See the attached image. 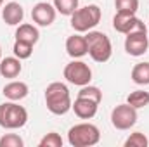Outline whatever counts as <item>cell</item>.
Segmentation results:
<instances>
[{
    "instance_id": "1",
    "label": "cell",
    "mask_w": 149,
    "mask_h": 147,
    "mask_svg": "<svg viewBox=\"0 0 149 147\" xmlns=\"http://www.w3.org/2000/svg\"><path fill=\"white\" fill-rule=\"evenodd\" d=\"M45 106L52 114H57V116L66 114L73 106L68 87L64 83H61V81L50 83L45 88Z\"/></svg>"
},
{
    "instance_id": "2",
    "label": "cell",
    "mask_w": 149,
    "mask_h": 147,
    "mask_svg": "<svg viewBox=\"0 0 149 147\" xmlns=\"http://www.w3.org/2000/svg\"><path fill=\"white\" fill-rule=\"evenodd\" d=\"M101 16H102L101 7L95 3L85 5L81 9L78 7L71 14V28L78 33H87L101 23Z\"/></svg>"
},
{
    "instance_id": "3",
    "label": "cell",
    "mask_w": 149,
    "mask_h": 147,
    "mask_svg": "<svg viewBox=\"0 0 149 147\" xmlns=\"http://www.w3.org/2000/svg\"><path fill=\"white\" fill-rule=\"evenodd\" d=\"M85 38H87V45H88V55L92 57V61L106 62V61L111 59L113 47H111V40L106 33L90 30L85 35Z\"/></svg>"
},
{
    "instance_id": "4",
    "label": "cell",
    "mask_w": 149,
    "mask_h": 147,
    "mask_svg": "<svg viewBox=\"0 0 149 147\" xmlns=\"http://www.w3.org/2000/svg\"><path fill=\"white\" fill-rule=\"evenodd\" d=\"M99 140H101V132L92 123H78L68 132V142L73 147H92Z\"/></svg>"
},
{
    "instance_id": "5",
    "label": "cell",
    "mask_w": 149,
    "mask_h": 147,
    "mask_svg": "<svg viewBox=\"0 0 149 147\" xmlns=\"http://www.w3.org/2000/svg\"><path fill=\"white\" fill-rule=\"evenodd\" d=\"M28 121V111L14 101L0 104V126L5 130L23 128Z\"/></svg>"
},
{
    "instance_id": "6",
    "label": "cell",
    "mask_w": 149,
    "mask_h": 147,
    "mask_svg": "<svg viewBox=\"0 0 149 147\" xmlns=\"http://www.w3.org/2000/svg\"><path fill=\"white\" fill-rule=\"evenodd\" d=\"M64 78L71 85L83 87V85H88L90 83V80H92V69L83 61H71L64 68Z\"/></svg>"
},
{
    "instance_id": "7",
    "label": "cell",
    "mask_w": 149,
    "mask_h": 147,
    "mask_svg": "<svg viewBox=\"0 0 149 147\" xmlns=\"http://www.w3.org/2000/svg\"><path fill=\"white\" fill-rule=\"evenodd\" d=\"M111 123L116 130H130L137 123V109L128 102L116 106L111 112Z\"/></svg>"
},
{
    "instance_id": "8",
    "label": "cell",
    "mask_w": 149,
    "mask_h": 147,
    "mask_svg": "<svg viewBox=\"0 0 149 147\" xmlns=\"http://www.w3.org/2000/svg\"><path fill=\"white\" fill-rule=\"evenodd\" d=\"M113 28L118 33H132V31H148L146 24L135 17V14H128V12H116L113 17Z\"/></svg>"
},
{
    "instance_id": "9",
    "label": "cell",
    "mask_w": 149,
    "mask_h": 147,
    "mask_svg": "<svg viewBox=\"0 0 149 147\" xmlns=\"http://www.w3.org/2000/svg\"><path fill=\"white\" fill-rule=\"evenodd\" d=\"M149 49V38H148V31H132L127 33L125 38V50L128 55L134 57H141L148 52Z\"/></svg>"
},
{
    "instance_id": "10",
    "label": "cell",
    "mask_w": 149,
    "mask_h": 147,
    "mask_svg": "<svg viewBox=\"0 0 149 147\" xmlns=\"http://www.w3.org/2000/svg\"><path fill=\"white\" fill-rule=\"evenodd\" d=\"M56 14H57L56 7L50 5L49 2H38L31 9V19L38 26H50L56 21Z\"/></svg>"
},
{
    "instance_id": "11",
    "label": "cell",
    "mask_w": 149,
    "mask_h": 147,
    "mask_svg": "<svg viewBox=\"0 0 149 147\" xmlns=\"http://www.w3.org/2000/svg\"><path fill=\"white\" fill-rule=\"evenodd\" d=\"M23 17H24V10H23V5L17 3V2H9L2 7V19L5 24L9 26H19L23 23Z\"/></svg>"
},
{
    "instance_id": "12",
    "label": "cell",
    "mask_w": 149,
    "mask_h": 147,
    "mask_svg": "<svg viewBox=\"0 0 149 147\" xmlns=\"http://www.w3.org/2000/svg\"><path fill=\"white\" fill-rule=\"evenodd\" d=\"M66 52L70 57L80 59L83 55L88 54V45H87V38L83 35H71L66 40Z\"/></svg>"
},
{
    "instance_id": "13",
    "label": "cell",
    "mask_w": 149,
    "mask_h": 147,
    "mask_svg": "<svg viewBox=\"0 0 149 147\" xmlns=\"http://www.w3.org/2000/svg\"><path fill=\"white\" fill-rule=\"evenodd\" d=\"M97 107L99 104L90 101V99H85V97H76L71 106V109L74 111V114L81 119H90L97 114Z\"/></svg>"
},
{
    "instance_id": "14",
    "label": "cell",
    "mask_w": 149,
    "mask_h": 147,
    "mask_svg": "<svg viewBox=\"0 0 149 147\" xmlns=\"http://www.w3.org/2000/svg\"><path fill=\"white\" fill-rule=\"evenodd\" d=\"M28 92H30V88H28V85H26L24 81H10V83H7V85L3 87V90H2V94L5 95V99L14 101V102L23 101V99L28 95Z\"/></svg>"
},
{
    "instance_id": "15",
    "label": "cell",
    "mask_w": 149,
    "mask_h": 147,
    "mask_svg": "<svg viewBox=\"0 0 149 147\" xmlns=\"http://www.w3.org/2000/svg\"><path fill=\"white\" fill-rule=\"evenodd\" d=\"M23 69V64H21V59H17L16 55L14 57H5L0 61V74L3 78H17L19 73Z\"/></svg>"
},
{
    "instance_id": "16",
    "label": "cell",
    "mask_w": 149,
    "mask_h": 147,
    "mask_svg": "<svg viewBox=\"0 0 149 147\" xmlns=\"http://www.w3.org/2000/svg\"><path fill=\"white\" fill-rule=\"evenodd\" d=\"M38 38H40V31H38L37 26H33V24L24 23V24H19L17 30H16V40L28 42V43L35 45L38 42Z\"/></svg>"
},
{
    "instance_id": "17",
    "label": "cell",
    "mask_w": 149,
    "mask_h": 147,
    "mask_svg": "<svg viewBox=\"0 0 149 147\" xmlns=\"http://www.w3.org/2000/svg\"><path fill=\"white\" fill-rule=\"evenodd\" d=\"M130 78L137 85H149V62H139L132 68Z\"/></svg>"
},
{
    "instance_id": "18",
    "label": "cell",
    "mask_w": 149,
    "mask_h": 147,
    "mask_svg": "<svg viewBox=\"0 0 149 147\" xmlns=\"http://www.w3.org/2000/svg\"><path fill=\"white\" fill-rule=\"evenodd\" d=\"M127 102L135 107V109H141V107H146L149 104V92L144 90H135V92H130L128 97H127Z\"/></svg>"
},
{
    "instance_id": "19",
    "label": "cell",
    "mask_w": 149,
    "mask_h": 147,
    "mask_svg": "<svg viewBox=\"0 0 149 147\" xmlns=\"http://www.w3.org/2000/svg\"><path fill=\"white\" fill-rule=\"evenodd\" d=\"M12 52L17 59H30L31 54H33V45L28 43V42H21V40H16L14 42V47H12Z\"/></svg>"
},
{
    "instance_id": "20",
    "label": "cell",
    "mask_w": 149,
    "mask_h": 147,
    "mask_svg": "<svg viewBox=\"0 0 149 147\" xmlns=\"http://www.w3.org/2000/svg\"><path fill=\"white\" fill-rule=\"evenodd\" d=\"M78 97H85V99H90V101L101 104V101H102V92H101V88H97V87H94V85L88 83V85H83V87L80 88Z\"/></svg>"
},
{
    "instance_id": "21",
    "label": "cell",
    "mask_w": 149,
    "mask_h": 147,
    "mask_svg": "<svg viewBox=\"0 0 149 147\" xmlns=\"http://www.w3.org/2000/svg\"><path fill=\"white\" fill-rule=\"evenodd\" d=\"M54 7L63 16H71L78 9V0H54Z\"/></svg>"
},
{
    "instance_id": "22",
    "label": "cell",
    "mask_w": 149,
    "mask_h": 147,
    "mask_svg": "<svg viewBox=\"0 0 149 147\" xmlns=\"http://www.w3.org/2000/svg\"><path fill=\"white\" fill-rule=\"evenodd\" d=\"M116 12H128L135 14L139 9V0H114Z\"/></svg>"
},
{
    "instance_id": "23",
    "label": "cell",
    "mask_w": 149,
    "mask_h": 147,
    "mask_svg": "<svg viewBox=\"0 0 149 147\" xmlns=\"http://www.w3.org/2000/svg\"><path fill=\"white\" fill-rule=\"evenodd\" d=\"M149 140L142 132H134L127 140H125V147H148Z\"/></svg>"
},
{
    "instance_id": "24",
    "label": "cell",
    "mask_w": 149,
    "mask_h": 147,
    "mask_svg": "<svg viewBox=\"0 0 149 147\" xmlns=\"http://www.w3.org/2000/svg\"><path fill=\"white\" fill-rule=\"evenodd\" d=\"M38 146L40 147H63V139H61L59 133L50 132V133H47V135L38 142Z\"/></svg>"
},
{
    "instance_id": "25",
    "label": "cell",
    "mask_w": 149,
    "mask_h": 147,
    "mask_svg": "<svg viewBox=\"0 0 149 147\" xmlns=\"http://www.w3.org/2000/svg\"><path fill=\"white\" fill-rule=\"evenodd\" d=\"M24 142L19 135L16 133H7L0 139V147H23Z\"/></svg>"
},
{
    "instance_id": "26",
    "label": "cell",
    "mask_w": 149,
    "mask_h": 147,
    "mask_svg": "<svg viewBox=\"0 0 149 147\" xmlns=\"http://www.w3.org/2000/svg\"><path fill=\"white\" fill-rule=\"evenodd\" d=\"M0 61H2V47H0Z\"/></svg>"
},
{
    "instance_id": "27",
    "label": "cell",
    "mask_w": 149,
    "mask_h": 147,
    "mask_svg": "<svg viewBox=\"0 0 149 147\" xmlns=\"http://www.w3.org/2000/svg\"><path fill=\"white\" fill-rule=\"evenodd\" d=\"M2 3H3V0H0V7H2Z\"/></svg>"
}]
</instances>
